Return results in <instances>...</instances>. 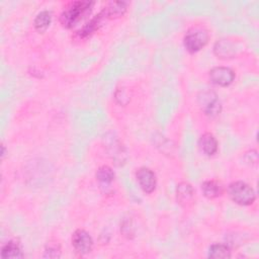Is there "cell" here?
<instances>
[{"mask_svg": "<svg viewBox=\"0 0 259 259\" xmlns=\"http://www.w3.org/2000/svg\"><path fill=\"white\" fill-rule=\"evenodd\" d=\"M208 40V34L205 30L195 28L189 30L184 37V47L190 53L200 51Z\"/></svg>", "mask_w": 259, "mask_h": 259, "instance_id": "obj_3", "label": "cell"}, {"mask_svg": "<svg viewBox=\"0 0 259 259\" xmlns=\"http://www.w3.org/2000/svg\"><path fill=\"white\" fill-rule=\"evenodd\" d=\"M59 249L55 246H49V249L46 251V257H59Z\"/></svg>", "mask_w": 259, "mask_h": 259, "instance_id": "obj_15", "label": "cell"}, {"mask_svg": "<svg viewBox=\"0 0 259 259\" xmlns=\"http://www.w3.org/2000/svg\"><path fill=\"white\" fill-rule=\"evenodd\" d=\"M177 200L182 205H187L190 203L194 196V191L192 186L189 183L182 182L179 185H177Z\"/></svg>", "mask_w": 259, "mask_h": 259, "instance_id": "obj_8", "label": "cell"}, {"mask_svg": "<svg viewBox=\"0 0 259 259\" xmlns=\"http://www.w3.org/2000/svg\"><path fill=\"white\" fill-rule=\"evenodd\" d=\"M228 193L231 199L240 205H249L255 200V191L247 183L236 181L229 185Z\"/></svg>", "mask_w": 259, "mask_h": 259, "instance_id": "obj_2", "label": "cell"}, {"mask_svg": "<svg viewBox=\"0 0 259 259\" xmlns=\"http://www.w3.org/2000/svg\"><path fill=\"white\" fill-rule=\"evenodd\" d=\"M208 256L215 259H225L231 257V251L228 246L224 244H213L209 247Z\"/></svg>", "mask_w": 259, "mask_h": 259, "instance_id": "obj_13", "label": "cell"}, {"mask_svg": "<svg viewBox=\"0 0 259 259\" xmlns=\"http://www.w3.org/2000/svg\"><path fill=\"white\" fill-rule=\"evenodd\" d=\"M200 105L205 112V114L209 116L218 115L221 111V103L217 98V95L211 91H205L199 97Z\"/></svg>", "mask_w": 259, "mask_h": 259, "instance_id": "obj_6", "label": "cell"}, {"mask_svg": "<svg viewBox=\"0 0 259 259\" xmlns=\"http://www.w3.org/2000/svg\"><path fill=\"white\" fill-rule=\"evenodd\" d=\"M199 147L201 149V151L207 155V156H211L213 155L217 150H218V142L215 140V138L209 134H203L200 139H199Z\"/></svg>", "mask_w": 259, "mask_h": 259, "instance_id": "obj_9", "label": "cell"}, {"mask_svg": "<svg viewBox=\"0 0 259 259\" xmlns=\"http://www.w3.org/2000/svg\"><path fill=\"white\" fill-rule=\"evenodd\" d=\"M22 252L20 247L13 242L7 243L5 246H3L1 250V257L3 259H15V258H21Z\"/></svg>", "mask_w": 259, "mask_h": 259, "instance_id": "obj_11", "label": "cell"}, {"mask_svg": "<svg viewBox=\"0 0 259 259\" xmlns=\"http://www.w3.org/2000/svg\"><path fill=\"white\" fill-rule=\"evenodd\" d=\"M93 2L91 1H75L69 4L60 16V21L63 26L70 28L77 24L83 16L91 9Z\"/></svg>", "mask_w": 259, "mask_h": 259, "instance_id": "obj_1", "label": "cell"}, {"mask_svg": "<svg viewBox=\"0 0 259 259\" xmlns=\"http://www.w3.org/2000/svg\"><path fill=\"white\" fill-rule=\"evenodd\" d=\"M210 81L219 86H228L235 79V73L228 67H215L209 72Z\"/></svg>", "mask_w": 259, "mask_h": 259, "instance_id": "obj_5", "label": "cell"}, {"mask_svg": "<svg viewBox=\"0 0 259 259\" xmlns=\"http://www.w3.org/2000/svg\"><path fill=\"white\" fill-rule=\"evenodd\" d=\"M52 21V13L48 10H44L39 12L34 18V27L37 31L44 32L51 24Z\"/></svg>", "mask_w": 259, "mask_h": 259, "instance_id": "obj_12", "label": "cell"}, {"mask_svg": "<svg viewBox=\"0 0 259 259\" xmlns=\"http://www.w3.org/2000/svg\"><path fill=\"white\" fill-rule=\"evenodd\" d=\"M201 190L204 196L208 198H215L223 193V186L220 182L215 180H208L202 183Z\"/></svg>", "mask_w": 259, "mask_h": 259, "instance_id": "obj_10", "label": "cell"}, {"mask_svg": "<svg viewBox=\"0 0 259 259\" xmlns=\"http://www.w3.org/2000/svg\"><path fill=\"white\" fill-rule=\"evenodd\" d=\"M137 180L141 188L147 192L151 193L156 187V176L152 170L149 168L143 167L137 171Z\"/></svg>", "mask_w": 259, "mask_h": 259, "instance_id": "obj_7", "label": "cell"}, {"mask_svg": "<svg viewBox=\"0 0 259 259\" xmlns=\"http://www.w3.org/2000/svg\"><path fill=\"white\" fill-rule=\"evenodd\" d=\"M72 245L79 254H87L92 250L93 240L84 230H77L72 236Z\"/></svg>", "mask_w": 259, "mask_h": 259, "instance_id": "obj_4", "label": "cell"}, {"mask_svg": "<svg viewBox=\"0 0 259 259\" xmlns=\"http://www.w3.org/2000/svg\"><path fill=\"white\" fill-rule=\"evenodd\" d=\"M96 179L101 184H109L114 179V173L110 167L102 166L96 172Z\"/></svg>", "mask_w": 259, "mask_h": 259, "instance_id": "obj_14", "label": "cell"}]
</instances>
